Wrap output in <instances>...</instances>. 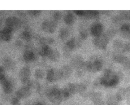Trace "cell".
Masks as SVG:
<instances>
[{
	"label": "cell",
	"mask_w": 130,
	"mask_h": 105,
	"mask_svg": "<svg viewBox=\"0 0 130 105\" xmlns=\"http://www.w3.org/2000/svg\"><path fill=\"white\" fill-rule=\"evenodd\" d=\"M119 77L110 69H106L100 78L101 85L105 87H114L119 82Z\"/></svg>",
	"instance_id": "cell-1"
},
{
	"label": "cell",
	"mask_w": 130,
	"mask_h": 105,
	"mask_svg": "<svg viewBox=\"0 0 130 105\" xmlns=\"http://www.w3.org/2000/svg\"><path fill=\"white\" fill-rule=\"evenodd\" d=\"M47 96L49 100L55 104L60 103L63 99L61 89L57 86H53L50 88L47 92Z\"/></svg>",
	"instance_id": "cell-2"
},
{
	"label": "cell",
	"mask_w": 130,
	"mask_h": 105,
	"mask_svg": "<svg viewBox=\"0 0 130 105\" xmlns=\"http://www.w3.org/2000/svg\"><path fill=\"white\" fill-rule=\"evenodd\" d=\"M81 39L79 38H73L68 41L63 47V53L64 56L68 57L70 56L71 51L81 46Z\"/></svg>",
	"instance_id": "cell-3"
},
{
	"label": "cell",
	"mask_w": 130,
	"mask_h": 105,
	"mask_svg": "<svg viewBox=\"0 0 130 105\" xmlns=\"http://www.w3.org/2000/svg\"><path fill=\"white\" fill-rule=\"evenodd\" d=\"M31 73L29 68L27 67H22L19 73V78L21 83L25 86L29 87L31 81H30Z\"/></svg>",
	"instance_id": "cell-4"
},
{
	"label": "cell",
	"mask_w": 130,
	"mask_h": 105,
	"mask_svg": "<svg viewBox=\"0 0 130 105\" xmlns=\"http://www.w3.org/2000/svg\"><path fill=\"white\" fill-rule=\"evenodd\" d=\"M109 41V38L107 34H102L100 36L94 37L93 40V43L98 48L104 50L106 48Z\"/></svg>",
	"instance_id": "cell-5"
},
{
	"label": "cell",
	"mask_w": 130,
	"mask_h": 105,
	"mask_svg": "<svg viewBox=\"0 0 130 105\" xmlns=\"http://www.w3.org/2000/svg\"><path fill=\"white\" fill-rule=\"evenodd\" d=\"M102 66L101 61L96 59H93L85 62L86 69L92 73H96L101 71Z\"/></svg>",
	"instance_id": "cell-6"
},
{
	"label": "cell",
	"mask_w": 130,
	"mask_h": 105,
	"mask_svg": "<svg viewBox=\"0 0 130 105\" xmlns=\"http://www.w3.org/2000/svg\"><path fill=\"white\" fill-rule=\"evenodd\" d=\"M77 92L76 84L68 83L61 89V93L63 99H66Z\"/></svg>",
	"instance_id": "cell-7"
},
{
	"label": "cell",
	"mask_w": 130,
	"mask_h": 105,
	"mask_svg": "<svg viewBox=\"0 0 130 105\" xmlns=\"http://www.w3.org/2000/svg\"><path fill=\"white\" fill-rule=\"evenodd\" d=\"M0 81L5 93L10 94L13 91V84L10 80L7 79L5 74H0Z\"/></svg>",
	"instance_id": "cell-8"
},
{
	"label": "cell",
	"mask_w": 130,
	"mask_h": 105,
	"mask_svg": "<svg viewBox=\"0 0 130 105\" xmlns=\"http://www.w3.org/2000/svg\"><path fill=\"white\" fill-rule=\"evenodd\" d=\"M71 67L77 71L85 68V62H84L82 57L80 55H75L71 60Z\"/></svg>",
	"instance_id": "cell-9"
},
{
	"label": "cell",
	"mask_w": 130,
	"mask_h": 105,
	"mask_svg": "<svg viewBox=\"0 0 130 105\" xmlns=\"http://www.w3.org/2000/svg\"><path fill=\"white\" fill-rule=\"evenodd\" d=\"M6 27L13 31L19 28L21 25L20 20L14 16H11L7 18L6 20Z\"/></svg>",
	"instance_id": "cell-10"
},
{
	"label": "cell",
	"mask_w": 130,
	"mask_h": 105,
	"mask_svg": "<svg viewBox=\"0 0 130 105\" xmlns=\"http://www.w3.org/2000/svg\"><path fill=\"white\" fill-rule=\"evenodd\" d=\"M56 22L54 20H44L41 25L42 30L47 33H53L56 28Z\"/></svg>",
	"instance_id": "cell-11"
},
{
	"label": "cell",
	"mask_w": 130,
	"mask_h": 105,
	"mask_svg": "<svg viewBox=\"0 0 130 105\" xmlns=\"http://www.w3.org/2000/svg\"><path fill=\"white\" fill-rule=\"evenodd\" d=\"M103 26L100 22L93 23L90 28V32L92 36L94 37L103 34Z\"/></svg>",
	"instance_id": "cell-12"
},
{
	"label": "cell",
	"mask_w": 130,
	"mask_h": 105,
	"mask_svg": "<svg viewBox=\"0 0 130 105\" xmlns=\"http://www.w3.org/2000/svg\"><path fill=\"white\" fill-rule=\"evenodd\" d=\"M31 93V89L27 86H23L16 92V96L19 99H23L29 97Z\"/></svg>",
	"instance_id": "cell-13"
},
{
	"label": "cell",
	"mask_w": 130,
	"mask_h": 105,
	"mask_svg": "<svg viewBox=\"0 0 130 105\" xmlns=\"http://www.w3.org/2000/svg\"><path fill=\"white\" fill-rule=\"evenodd\" d=\"M47 79L49 82H53L59 79H61L59 70L55 68L49 69L47 74Z\"/></svg>",
	"instance_id": "cell-14"
},
{
	"label": "cell",
	"mask_w": 130,
	"mask_h": 105,
	"mask_svg": "<svg viewBox=\"0 0 130 105\" xmlns=\"http://www.w3.org/2000/svg\"><path fill=\"white\" fill-rule=\"evenodd\" d=\"M59 70L61 79H66L70 77L72 69V67L69 65H66L63 66Z\"/></svg>",
	"instance_id": "cell-15"
},
{
	"label": "cell",
	"mask_w": 130,
	"mask_h": 105,
	"mask_svg": "<svg viewBox=\"0 0 130 105\" xmlns=\"http://www.w3.org/2000/svg\"><path fill=\"white\" fill-rule=\"evenodd\" d=\"M12 32L10 29L7 27H5L1 31V38L5 42L9 41L12 37Z\"/></svg>",
	"instance_id": "cell-16"
},
{
	"label": "cell",
	"mask_w": 130,
	"mask_h": 105,
	"mask_svg": "<svg viewBox=\"0 0 130 105\" xmlns=\"http://www.w3.org/2000/svg\"><path fill=\"white\" fill-rule=\"evenodd\" d=\"M23 58L25 62H30L36 59V55L32 51L27 50L24 52L23 54Z\"/></svg>",
	"instance_id": "cell-17"
},
{
	"label": "cell",
	"mask_w": 130,
	"mask_h": 105,
	"mask_svg": "<svg viewBox=\"0 0 130 105\" xmlns=\"http://www.w3.org/2000/svg\"><path fill=\"white\" fill-rule=\"evenodd\" d=\"M3 67L5 69L11 70L15 67V63L13 60L9 57H5L3 60Z\"/></svg>",
	"instance_id": "cell-18"
},
{
	"label": "cell",
	"mask_w": 130,
	"mask_h": 105,
	"mask_svg": "<svg viewBox=\"0 0 130 105\" xmlns=\"http://www.w3.org/2000/svg\"><path fill=\"white\" fill-rule=\"evenodd\" d=\"M51 50V49L48 45H43L39 48L38 53L42 56H48Z\"/></svg>",
	"instance_id": "cell-19"
},
{
	"label": "cell",
	"mask_w": 130,
	"mask_h": 105,
	"mask_svg": "<svg viewBox=\"0 0 130 105\" xmlns=\"http://www.w3.org/2000/svg\"><path fill=\"white\" fill-rule=\"evenodd\" d=\"M48 57L51 61L53 62H57L60 58V54L57 50L51 49Z\"/></svg>",
	"instance_id": "cell-20"
},
{
	"label": "cell",
	"mask_w": 130,
	"mask_h": 105,
	"mask_svg": "<svg viewBox=\"0 0 130 105\" xmlns=\"http://www.w3.org/2000/svg\"><path fill=\"white\" fill-rule=\"evenodd\" d=\"M75 21V17L73 13L71 12H68L66 13L64 17V21L67 25H70L74 24Z\"/></svg>",
	"instance_id": "cell-21"
},
{
	"label": "cell",
	"mask_w": 130,
	"mask_h": 105,
	"mask_svg": "<svg viewBox=\"0 0 130 105\" xmlns=\"http://www.w3.org/2000/svg\"><path fill=\"white\" fill-rule=\"evenodd\" d=\"M91 98L95 105H103V103L101 99V95L100 93H93L91 96Z\"/></svg>",
	"instance_id": "cell-22"
},
{
	"label": "cell",
	"mask_w": 130,
	"mask_h": 105,
	"mask_svg": "<svg viewBox=\"0 0 130 105\" xmlns=\"http://www.w3.org/2000/svg\"><path fill=\"white\" fill-rule=\"evenodd\" d=\"M113 59L114 61H115L116 62L125 64H127L128 61V59L126 57L123 56V55L120 54H117L114 55Z\"/></svg>",
	"instance_id": "cell-23"
},
{
	"label": "cell",
	"mask_w": 130,
	"mask_h": 105,
	"mask_svg": "<svg viewBox=\"0 0 130 105\" xmlns=\"http://www.w3.org/2000/svg\"><path fill=\"white\" fill-rule=\"evenodd\" d=\"M99 14L98 11H85L84 17L88 19H93L96 18L99 16Z\"/></svg>",
	"instance_id": "cell-24"
},
{
	"label": "cell",
	"mask_w": 130,
	"mask_h": 105,
	"mask_svg": "<svg viewBox=\"0 0 130 105\" xmlns=\"http://www.w3.org/2000/svg\"><path fill=\"white\" fill-rule=\"evenodd\" d=\"M69 35V30L66 28H62L59 30V37L61 40H66Z\"/></svg>",
	"instance_id": "cell-25"
},
{
	"label": "cell",
	"mask_w": 130,
	"mask_h": 105,
	"mask_svg": "<svg viewBox=\"0 0 130 105\" xmlns=\"http://www.w3.org/2000/svg\"><path fill=\"white\" fill-rule=\"evenodd\" d=\"M119 102V101L115 95L109 97L107 101V105H118Z\"/></svg>",
	"instance_id": "cell-26"
},
{
	"label": "cell",
	"mask_w": 130,
	"mask_h": 105,
	"mask_svg": "<svg viewBox=\"0 0 130 105\" xmlns=\"http://www.w3.org/2000/svg\"><path fill=\"white\" fill-rule=\"evenodd\" d=\"M20 36L21 39L26 42L29 41L31 38V36L30 33L27 30L23 31Z\"/></svg>",
	"instance_id": "cell-27"
},
{
	"label": "cell",
	"mask_w": 130,
	"mask_h": 105,
	"mask_svg": "<svg viewBox=\"0 0 130 105\" xmlns=\"http://www.w3.org/2000/svg\"><path fill=\"white\" fill-rule=\"evenodd\" d=\"M77 92L82 94L84 93L85 91H86L87 89V86L85 83H80L77 84Z\"/></svg>",
	"instance_id": "cell-28"
},
{
	"label": "cell",
	"mask_w": 130,
	"mask_h": 105,
	"mask_svg": "<svg viewBox=\"0 0 130 105\" xmlns=\"http://www.w3.org/2000/svg\"><path fill=\"white\" fill-rule=\"evenodd\" d=\"M124 44L122 42L119 40H116L113 43V47L116 49H123Z\"/></svg>",
	"instance_id": "cell-29"
},
{
	"label": "cell",
	"mask_w": 130,
	"mask_h": 105,
	"mask_svg": "<svg viewBox=\"0 0 130 105\" xmlns=\"http://www.w3.org/2000/svg\"><path fill=\"white\" fill-rule=\"evenodd\" d=\"M44 72L42 70L40 69H37L35 71L34 73V76L36 79H42L44 77Z\"/></svg>",
	"instance_id": "cell-30"
},
{
	"label": "cell",
	"mask_w": 130,
	"mask_h": 105,
	"mask_svg": "<svg viewBox=\"0 0 130 105\" xmlns=\"http://www.w3.org/2000/svg\"><path fill=\"white\" fill-rule=\"evenodd\" d=\"M87 36H88V32L86 29H81L79 31V38L81 40L86 39Z\"/></svg>",
	"instance_id": "cell-31"
},
{
	"label": "cell",
	"mask_w": 130,
	"mask_h": 105,
	"mask_svg": "<svg viewBox=\"0 0 130 105\" xmlns=\"http://www.w3.org/2000/svg\"><path fill=\"white\" fill-rule=\"evenodd\" d=\"M61 17V14L59 11H56L53 14V18L54 19V21H57L60 19Z\"/></svg>",
	"instance_id": "cell-32"
},
{
	"label": "cell",
	"mask_w": 130,
	"mask_h": 105,
	"mask_svg": "<svg viewBox=\"0 0 130 105\" xmlns=\"http://www.w3.org/2000/svg\"><path fill=\"white\" fill-rule=\"evenodd\" d=\"M28 13L32 16L36 17L39 16L41 13V11H28Z\"/></svg>",
	"instance_id": "cell-33"
},
{
	"label": "cell",
	"mask_w": 130,
	"mask_h": 105,
	"mask_svg": "<svg viewBox=\"0 0 130 105\" xmlns=\"http://www.w3.org/2000/svg\"><path fill=\"white\" fill-rule=\"evenodd\" d=\"M11 103L12 105H19V99L16 96L13 97L11 101Z\"/></svg>",
	"instance_id": "cell-34"
},
{
	"label": "cell",
	"mask_w": 130,
	"mask_h": 105,
	"mask_svg": "<svg viewBox=\"0 0 130 105\" xmlns=\"http://www.w3.org/2000/svg\"><path fill=\"white\" fill-rule=\"evenodd\" d=\"M123 51L125 52H128L130 51V44L129 43H126L124 44L123 49H122Z\"/></svg>",
	"instance_id": "cell-35"
},
{
	"label": "cell",
	"mask_w": 130,
	"mask_h": 105,
	"mask_svg": "<svg viewBox=\"0 0 130 105\" xmlns=\"http://www.w3.org/2000/svg\"><path fill=\"white\" fill-rule=\"evenodd\" d=\"M74 12L78 16L80 17H84V14H85V11H80V10H77V11H74Z\"/></svg>",
	"instance_id": "cell-36"
},
{
	"label": "cell",
	"mask_w": 130,
	"mask_h": 105,
	"mask_svg": "<svg viewBox=\"0 0 130 105\" xmlns=\"http://www.w3.org/2000/svg\"><path fill=\"white\" fill-rule=\"evenodd\" d=\"M34 105H45V103H43V102H39L36 103Z\"/></svg>",
	"instance_id": "cell-37"
},
{
	"label": "cell",
	"mask_w": 130,
	"mask_h": 105,
	"mask_svg": "<svg viewBox=\"0 0 130 105\" xmlns=\"http://www.w3.org/2000/svg\"><path fill=\"white\" fill-rule=\"evenodd\" d=\"M129 67H130V65H129Z\"/></svg>",
	"instance_id": "cell-38"
}]
</instances>
